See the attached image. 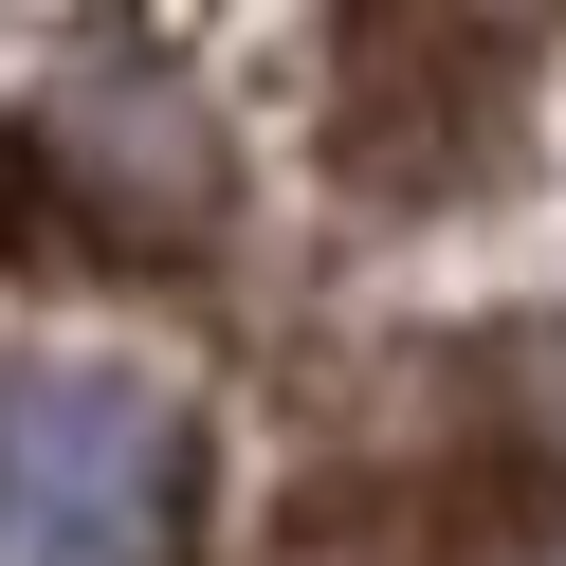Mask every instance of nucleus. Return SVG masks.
Instances as JSON below:
<instances>
[{"mask_svg": "<svg viewBox=\"0 0 566 566\" xmlns=\"http://www.w3.org/2000/svg\"><path fill=\"white\" fill-rule=\"evenodd\" d=\"M0 530L19 566H165L184 548V402L128 366L0 384Z\"/></svg>", "mask_w": 566, "mask_h": 566, "instance_id": "obj_1", "label": "nucleus"}, {"mask_svg": "<svg viewBox=\"0 0 566 566\" xmlns=\"http://www.w3.org/2000/svg\"><path fill=\"white\" fill-rule=\"evenodd\" d=\"M55 165L92 184L111 238H165V256L220 220V128H201L165 74H147V92H128V74H111V92H55Z\"/></svg>", "mask_w": 566, "mask_h": 566, "instance_id": "obj_2", "label": "nucleus"}]
</instances>
